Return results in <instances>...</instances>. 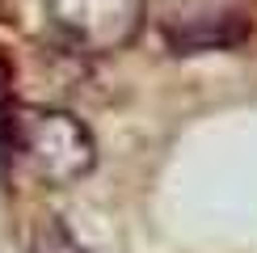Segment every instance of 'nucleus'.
Listing matches in <instances>:
<instances>
[{"instance_id":"1","label":"nucleus","mask_w":257,"mask_h":253,"mask_svg":"<svg viewBox=\"0 0 257 253\" xmlns=\"http://www.w3.org/2000/svg\"><path fill=\"white\" fill-rule=\"evenodd\" d=\"M9 140L17 161L47 186H72L97 165L93 131L59 105H17L9 114Z\"/></svg>"},{"instance_id":"2","label":"nucleus","mask_w":257,"mask_h":253,"mask_svg":"<svg viewBox=\"0 0 257 253\" xmlns=\"http://www.w3.org/2000/svg\"><path fill=\"white\" fill-rule=\"evenodd\" d=\"M148 21L144 0H47L42 26L55 47L72 55H114L131 47Z\"/></svg>"},{"instance_id":"3","label":"nucleus","mask_w":257,"mask_h":253,"mask_svg":"<svg viewBox=\"0 0 257 253\" xmlns=\"http://www.w3.org/2000/svg\"><path fill=\"white\" fill-rule=\"evenodd\" d=\"M253 34L249 17L236 9H223V13H202V17H186L173 21L165 30V42L173 55H207V51H232Z\"/></svg>"},{"instance_id":"4","label":"nucleus","mask_w":257,"mask_h":253,"mask_svg":"<svg viewBox=\"0 0 257 253\" xmlns=\"http://www.w3.org/2000/svg\"><path fill=\"white\" fill-rule=\"evenodd\" d=\"M30 253H89L59 215H42L30 232Z\"/></svg>"}]
</instances>
